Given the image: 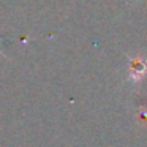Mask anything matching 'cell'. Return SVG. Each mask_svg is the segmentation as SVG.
I'll return each mask as SVG.
<instances>
[{"mask_svg":"<svg viewBox=\"0 0 147 147\" xmlns=\"http://www.w3.org/2000/svg\"><path fill=\"white\" fill-rule=\"evenodd\" d=\"M147 76V59L142 55L130 59V68H128V78L131 82L138 84Z\"/></svg>","mask_w":147,"mask_h":147,"instance_id":"1","label":"cell"}]
</instances>
